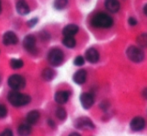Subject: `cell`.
Wrapping results in <instances>:
<instances>
[{
    "instance_id": "cell-1",
    "label": "cell",
    "mask_w": 147,
    "mask_h": 136,
    "mask_svg": "<svg viewBox=\"0 0 147 136\" xmlns=\"http://www.w3.org/2000/svg\"><path fill=\"white\" fill-rule=\"evenodd\" d=\"M7 99L10 102V104L13 105L14 107L24 106V105L29 104L31 101V97L29 95L20 93V92L16 91V90H13V91L8 93Z\"/></svg>"
},
{
    "instance_id": "cell-2",
    "label": "cell",
    "mask_w": 147,
    "mask_h": 136,
    "mask_svg": "<svg viewBox=\"0 0 147 136\" xmlns=\"http://www.w3.org/2000/svg\"><path fill=\"white\" fill-rule=\"evenodd\" d=\"M91 25L96 28H110L113 25V19L108 14L99 12L92 17Z\"/></svg>"
},
{
    "instance_id": "cell-3",
    "label": "cell",
    "mask_w": 147,
    "mask_h": 136,
    "mask_svg": "<svg viewBox=\"0 0 147 136\" xmlns=\"http://www.w3.org/2000/svg\"><path fill=\"white\" fill-rule=\"evenodd\" d=\"M48 62L52 66H60L64 61V53L59 48H52L47 55Z\"/></svg>"
},
{
    "instance_id": "cell-4",
    "label": "cell",
    "mask_w": 147,
    "mask_h": 136,
    "mask_svg": "<svg viewBox=\"0 0 147 136\" xmlns=\"http://www.w3.org/2000/svg\"><path fill=\"white\" fill-rule=\"evenodd\" d=\"M126 54L127 57L133 62H141L144 59V52L142 51L141 48L136 46H129L128 49L126 50Z\"/></svg>"
},
{
    "instance_id": "cell-5",
    "label": "cell",
    "mask_w": 147,
    "mask_h": 136,
    "mask_svg": "<svg viewBox=\"0 0 147 136\" xmlns=\"http://www.w3.org/2000/svg\"><path fill=\"white\" fill-rule=\"evenodd\" d=\"M7 82H8L9 87L12 88L13 90H16V91L24 88V86H25V84H26V81H25V79H24V77L19 75V74H13V75H11L8 78Z\"/></svg>"
},
{
    "instance_id": "cell-6",
    "label": "cell",
    "mask_w": 147,
    "mask_h": 136,
    "mask_svg": "<svg viewBox=\"0 0 147 136\" xmlns=\"http://www.w3.org/2000/svg\"><path fill=\"white\" fill-rule=\"evenodd\" d=\"M75 125L77 128L82 129V130H92V129H94V124L87 117H81V118L77 119Z\"/></svg>"
},
{
    "instance_id": "cell-7",
    "label": "cell",
    "mask_w": 147,
    "mask_h": 136,
    "mask_svg": "<svg viewBox=\"0 0 147 136\" xmlns=\"http://www.w3.org/2000/svg\"><path fill=\"white\" fill-rule=\"evenodd\" d=\"M2 41H3V44L7 45V46L15 45L18 43V37L13 31H7L4 33L3 37H2Z\"/></svg>"
},
{
    "instance_id": "cell-8",
    "label": "cell",
    "mask_w": 147,
    "mask_h": 136,
    "mask_svg": "<svg viewBox=\"0 0 147 136\" xmlns=\"http://www.w3.org/2000/svg\"><path fill=\"white\" fill-rule=\"evenodd\" d=\"M80 102H81V105L83 108L85 109H89L94 103V97L91 93H82L81 96H80Z\"/></svg>"
},
{
    "instance_id": "cell-9",
    "label": "cell",
    "mask_w": 147,
    "mask_h": 136,
    "mask_svg": "<svg viewBox=\"0 0 147 136\" xmlns=\"http://www.w3.org/2000/svg\"><path fill=\"white\" fill-rule=\"evenodd\" d=\"M36 46V38L33 35H27L23 40V47L29 52H33Z\"/></svg>"
},
{
    "instance_id": "cell-10",
    "label": "cell",
    "mask_w": 147,
    "mask_h": 136,
    "mask_svg": "<svg viewBox=\"0 0 147 136\" xmlns=\"http://www.w3.org/2000/svg\"><path fill=\"white\" fill-rule=\"evenodd\" d=\"M145 127V120L142 117H135L130 122V128L133 131H140Z\"/></svg>"
},
{
    "instance_id": "cell-11",
    "label": "cell",
    "mask_w": 147,
    "mask_h": 136,
    "mask_svg": "<svg viewBox=\"0 0 147 136\" xmlns=\"http://www.w3.org/2000/svg\"><path fill=\"white\" fill-rule=\"evenodd\" d=\"M16 11L20 15H27L30 12V7L25 0H18L16 2Z\"/></svg>"
},
{
    "instance_id": "cell-12",
    "label": "cell",
    "mask_w": 147,
    "mask_h": 136,
    "mask_svg": "<svg viewBox=\"0 0 147 136\" xmlns=\"http://www.w3.org/2000/svg\"><path fill=\"white\" fill-rule=\"evenodd\" d=\"M85 58L88 62L96 63L99 60V53L95 48H89L85 52Z\"/></svg>"
},
{
    "instance_id": "cell-13",
    "label": "cell",
    "mask_w": 147,
    "mask_h": 136,
    "mask_svg": "<svg viewBox=\"0 0 147 136\" xmlns=\"http://www.w3.org/2000/svg\"><path fill=\"white\" fill-rule=\"evenodd\" d=\"M70 93L68 91H65V90H60V91H57L54 95V99L58 104H64L68 101L69 99Z\"/></svg>"
},
{
    "instance_id": "cell-14",
    "label": "cell",
    "mask_w": 147,
    "mask_h": 136,
    "mask_svg": "<svg viewBox=\"0 0 147 136\" xmlns=\"http://www.w3.org/2000/svg\"><path fill=\"white\" fill-rule=\"evenodd\" d=\"M105 8L111 13H116L120 9V2L118 0H105Z\"/></svg>"
},
{
    "instance_id": "cell-15",
    "label": "cell",
    "mask_w": 147,
    "mask_h": 136,
    "mask_svg": "<svg viewBox=\"0 0 147 136\" xmlns=\"http://www.w3.org/2000/svg\"><path fill=\"white\" fill-rule=\"evenodd\" d=\"M87 79V72L85 70L81 69L78 70L77 72H75V74L73 75V80L75 83L77 84H83Z\"/></svg>"
},
{
    "instance_id": "cell-16",
    "label": "cell",
    "mask_w": 147,
    "mask_h": 136,
    "mask_svg": "<svg viewBox=\"0 0 147 136\" xmlns=\"http://www.w3.org/2000/svg\"><path fill=\"white\" fill-rule=\"evenodd\" d=\"M78 30H79V28H78L77 25H75V24H68V25H66L63 28L62 33H63L64 36H74L78 32Z\"/></svg>"
},
{
    "instance_id": "cell-17",
    "label": "cell",
    "mask_w": 147,
    "mask_h": 136,
    "mask_svg": "<svg viewBox=\"0 0 147 136\" xmlns=\"http://www.w3.org/2000/svg\"><path fill=\"white\" fill-rule=\"evenodd\" d=\"M39 117H40V113L37 110H32L26 115V123L30 125H33L38 121Z\"/></svg>"
},
{
    "instance_id": "cell-18",
    "label": "cell",
    "mask_w": 147,
    "mask_h": 136,
    "mask_svg": "<svg viewBox=\"0 0 147 136\" xmlns=\"http://www.w3.org/2000/svg\"><path fill=\"white\" fill-rule=\"evenodd\" d=\"M31 125L28 123H22L18 127V134L19 136H29L31 133Z\"/></svg>"
},
{
    "instance_id": "cell-19",
    "label": "cell",
    "mask_w": 147,
    "mask_h": 136,
    "mask_svg": "<svg viewBox=\"0 0 147 136\" xmlns=\"http://www.w3.org/2000/svg\"><path fill=\"white\" fill-rule=\"evenodd\" d=\"M42 77L46 81H51L55 77V71L51 68H45L42 71Z\"/></svg>"
},
{
    "instance_id": "cell-20",
    "label": "cell",
    "mask_w": 147,
    "mask_h": 136,
    "mask_svg": "<svg viewBox=\"0 0 147 136\" xmlns=\"http://www.w3.org/2000/svg\"><path fill=\"white\" fill-rule=\"evenodd\" d=\"M64 46H66L67 48H74L76 45V40L73 36H64L63 40H62Z\"/></svg>"
},
{
    "instance_id": "cell-21",
    "label": "cell",
    "mask_w": 147,
    "mask_h": 136,
    "mask_svg": "<svg viewBox=\"0 0 147 136\" xmlns=\"http://www.w3.org/2000/svg\"><path fill=\"white\" fill-rule=\"evenodd\" d=\"M24 65V62L21 59H17V58H13L10 60V66L12 69H20L22 68Z\"/></svg>"
},
{
    "instance_id": "cell-22",
    "label": "cell",
    "mask_w": 147,
    "mask_h": 136,
    "mask_svg": "<svg viewBox=\"0 0 147 136\" xmlns=\"http://www.w3.org/2000/svg\"><path fill=\"white\" fill-rule=\"evenodd\" d=\"M136 41H137V44L139 45L140 47H142V48L147 47V33L140 34L139 36L137 37Z\"/></svg>"
},
{
    "instance_id": "cell-23",
    "label": "cell",
    "mask_w": 147,
    "mask_h": 136,
    "mask_svg": "<svg viewBox=\"0 0 147 136\" xmlns=\"http://www.w3.org/2000/svg\"><path fill=\"white\" fill-rule=\"evenodd\" d=\"M68 0H54V7L57 10H62L67 6Z\"/></svg>"
},
{
    "instance_id": "cell-24",
    "label": "cell",
    "mask_w": 147,
    "mask_h": 136,
    "mask_svg": "<svg viewBox=\"0 0 147 136\" xmlns=\"http://www.w3.org/2000/svg\"><path fill=\"white\" fill-rule=\"evenodd\" d=\"M56 116L58 117L60 120H64L67 116V113H66V110L62 107H59V108L56 109Z\"/></svg>"
},
{
    "instance_id": "cell-25",
    "label": "cell",
    "mask_w": 147,
    "mask_h": 136,
    "mask_svg": "<svg viewBox=\"0 0 147 136\" xmlns=\"http://www.w3.org/2000/svg\"><path fill=\"white\" fill-rule=\"evenodd\" d=\"M84 62H85V59L82 56H77L74 59V64H75L76 66H82V65L84 64Z\"/></svg>"
},
{
    "instance_id": "cell-26",
    "label": "cell",
    "mask_w": 147,
    "mask_h": 136,
    "mask_svg": "<svg viewBox=\"0 0 147 136\" xmlns=\"http://www.w3.org/2000/svg\"><path fill=\"white\" fill-rule=\"evenodd\" d=\"M7 116V108L5 105L0 103V118H4Z\"/></svg>"
},
{
    "instance_id": "cell-27",
    "label": "cell",
    "mask_w": 147,
    "mask_h": 136,
    "mask_svg": "<svg viewBox=\"0 0 147 136\" xmlns=\"http://www.w3.org/2000/svg\"><path fill=\"white\" fill-rule=\"evenodd\" d=\"M0 136H13V133H12V131L10 129H5V130L0 133Z\"/></svg>"
},
{
    "instance_id": "cell-28",
    "label": "cell",
    "mask_w": 147,
    "mask_h": 136,
    "mask_svg": "<svg viewBox=\"0 0 147 136\" xmlns=\"http://www.w3.org/2000/svg\"><path fill=\"white\" fill-rule=\"evenodd\" d=\"M128 23H129V25H131V26H135L136 24H137V20H136L134 17H129Z\"/></svg>"
},
{
    "instance_id": "cell-29",
    "label": "cell",
    "mask_w": 147,
    "mask_h": 136,
    "mask_svg": "<svg viewBox=\"0 0 147 136\" xmlns=\"http://www.w3.org/2000/svg\"><path fill=\"white\" fill-rule=\"evenodd\" d=\"M37 21H38V19H31L30 21H28V25H29V27H32V26H34L35 24L37 23Z\"/></svg>"
},
{
    "instance_id": "cell-30",
    "label": "cell",
    "mask_w": 147,
    "mask_h": 136,
    "mask_svg": "<svg viewBox=\"0 0 147 136\" xmlns=\"http://www.w3.org/2000/svg\"><path fill=\"white\" fill-rule=\"evenodd\" d=\"M142 95H143L144 97H145L146 99H147V88H145V89L142 91Z\"/></svg>"
},
{
    "instance_id": "cell-31",
    "label": "cell",
    "mask_w": 147,
    "mask_h": 136,
    "mask_svg": "<svg viewBox=\"0 0 147 136\" xmlns=\"http://www.w3.org/2000/svg\"><path fill=\"white\" fill-rule=\"evenodd\" d=\"M143 11H144V14L147 16V4L145 6H144V8H143Z\"/></svg>"
},
{
    "instance_id": "cell-32",
    "label": "cell",
    "mask_w": 147,
    "mask_h": 136,
    "mask_svg": "<svg viewBox=\"0 0 147 136\" xmlns=\"http://www.w3.org/2000/svg\"><path fill=\"white\" fill-rule=\"evenodd\" d=\"M69 136H80V134H78V133H76V132H73V133H71Z\"/></svg>"
},
{
    "instance_id": "cell-33",
    "label": "cell",
    "mask_w": 147,
    "mask_h": 136,
    "mask_svg": "<svg viewBox=\"0 0 147 136\" xmlns=\"http://www.w3.org/2000/svg\"><path fill=\"white\" fill-rule=\"evenodd\" d=\"M1 10H2V4H1V0H0V13H1Z\"/></svg>"
}]
</instances>
